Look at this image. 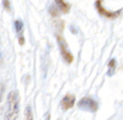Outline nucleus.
I'll return each instance as SVG.
<instances>
[{"label": "nucleus", "instance_id": "f257e3e1", "mask_svg": "<svg viewBox=\"0 0 123 120\" xmlns=\"http://www.w3.org/2000/svg\"><path fill=\"white\" fill-rule=\"evenodd\" d=\"M8 108L5 113V120H16L19 114V93L18 91H11L7 98Z\"/></svg>", "mask_w": 123, "mask_h": 120}, {"label": "nucleus", "instance_id": "f03ea898", "mask_svg": "<svg viewBox=\"0 0 123 120\" xmlns=\"http://www.w3.org/2000/svg\"><path fill=\"white\" fill-rule=\"evenodd\" d=\"M56 38V41H58V44H59V48H60V52H61V56H62V59L67 62V64H72L74 62V56L72 53L68 50V45H67V42L64 41V39L60 35V34H56L55 35Z\"/></svg>", "mask_w": 123, "mask_h": 120}, {"label": "nucleus", "instance_id": "7ed1b4c3", "mask_svg": "<svg viewBox=\"0 0 123 120\" xmlns=\"http://www.w3.org/2000/svg\"><path fill=\"white\" fill-rule=\"evenodd\" d=\"M77 105L79 109L89 111V112H96L98 110V103L93 98H89V96H84L82 99H80V101L77 103Z\"/></svg>", "mask_w": 123, "mask_h": 120}, {"label": "nucleus", "instance_id": "20e7f679", "mask_svg": "<svg viewBox=\"0 0 123 120\" xmlns=\"http://www.w3.org/2000/svg\"><path fill=\"white\" fill-rule=\"evenodd\" d=\"M95 7H96V9L99 15H102L103 17H106V18H108V19L116 18V17L120 15V13L122 11V9H119V10H116V11H112V10L106 9V8L103 6V0H96V1H95Z\"/></svg>", "mask_w": 123, "mask_h": 120}, {"label": "nucleus", "instance_id": "39448f33", "mask_svg": "<svg viewBox=\"0 0 123 120\" xmlns=\"http://www.w3.org/2000/svg\"><path fill=\"white\" fill-rule=\"evenodd\" d=\"M75 103H76V96L74 94L68 93V94H66L63 96V99L61 100V108H62V110L67 111V110L71 109V108L75 105Z\"/></svg>", "mask_w": 123, "mask_h": 120}, {"label": "nucleus", "instance_id": "423d86ee", "mask_svg": "<svg viewBox=\"0 0 123 120\" xmlns=\"http://www.w3.org/2000/svg\"><path fill=\"white\" fill-rule=\"evenodd\" d=\"M54 4L58 6V8L62 14H68L71 9V5L67 2L66 0H54Z\"/></svg>", "mask_w": 123, "mask_h": 120}, {"label": "nucleus", "instance_id": "0eeeda50", "mask_svg": "<svg viewBox=\"0 0 123 120\" xmlns=\"http://www.w3.org/2000/svg\"><path fill=\"white\" fill-rule=\"evenodd\" d=\"M49 13H50V15L52 16V17H59L60 14H61V11H60V9L58 8V6H56L55 4H53L50 6Z\"/></svg>", "mask_w": 123, "mask_h": 120}, {"label": "nucleus", "instance_id": "6e6552de", "mask_svg": "<svg viewBox=\"0 0 123 120\" xmlns=\"http://www.w3.org/2000/svg\"><path fill=\"white\" fill-rule=\"evenodd\" d=\"M15 28H16V32L19 33V36L23 35V30H24V24L20 19H17L15 20Z\"/></svg>", "mask_w": 123, "mask_h": 120}, {"label": "nucleus", "instance_id": "1a4fd4ad", "mask_svg": "<svg viewBox=\"0 0 123 120\" xmlns=\"http://www.w3.org/2000/svg\"><path fill=\"white\" fill-rule=\"evenodd\" d=\"M115 67H116V61L115 59H111L110 60V62H108V71H107V75L111 76L114 73L115 70Z\"/></svg>", "mask_w": 123, "mask_h": 120}, {"label": "nucleus", "instance_id": "9d476101", "mask_svg": "<svg viewBox=\"0 0 123 120\" xmlns=\"http://www.w3.org/2000/svg\"><path fill=\"white\" fill-rule=\"evenodd\" d=\"M54 26H55V28H56L58 32H63V30H64V22L63 20H61V19L54 20Z\"/></svg>", "mask_w": 123, "mask_h": 120}, {"label": "nucleus", "instance_id": "9b49d317", "mask_svg": "<svg viewBox=\"0 0 123 120\" xmlns=\"http://www.w3.org/2000/svg\"><path fill=\"white\" fill-rule=\"evenodd\" d=\"M25 120H34L33 119V112H32V108L30 105L26 107L25 109Z\"/></svg>", "mask_w": 123, "mask_h": 120}, {"label": "nucleus", "instance_id": "f8f14e48", "mask_svg": "<svg viewBox=\"0 0 123 120\" xmlns=\"http://www.w3.org/2000/svg\"><path fill=\"white\" fill-rule=\"evenodd\" d=\"M2 5H4V8L7 11H10V2L9 0H2Z\"/></svg>", "mask_w": 123, "mask_h": 120}, {"label": "nucleus", "instance_id": "ddd939ff", "mask_svg": "<svg viewBox=\"0 0 123 120\" xmlns=\"http://www.w3.org/2000/svg\"><path fill=\"white\" fill-rule=\"evenodd\" d=\"M4 94H5V85L0 83V103H1V101H2Z\"/></svg>", "mask_w": 123, "mask_h": 120}, {"label": "nucleus", "instance_id": "4468645a", "mask_svg": "<svg viewBox=\"0 0 123 120\" xmlns=\"http://www.w3.org/2000/svg\"><path fill=\"white\" fill-rule=\"evenodd\" d=\"M18 43L20 45H24L25 44V38H24V35H20L18 38Z\"/></svg>", "mask_w": 123, "mask_h": 120}]
</instances>
